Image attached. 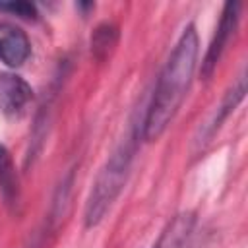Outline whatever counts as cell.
<instances>
[{
    "instance_id": "1",
    "label": "cell",
    "mask_w": 248,
    "mask_h": 248,
    "mask_svg": "<svg viewBox=\"0 0 248 248\" xmlns=\"http://www.w3.org/2000/svg\"><path fill=\"white\" fill-rule=\"evenodd\" d=\"M196 62H198V31L194 23H190L184 27L165 68L159 74V79L141 126L143 140L155 141L169 128L170 120L178 112L182 99L190 87Z\"/></svg>"
},
{
    "instance_id": "2",
    "label": "cell",
    "mask_w": 248,
    "mask_h": 248,
    "mask_svg": "<svg viewBox=\"0 0 248 248\" xmlns=\"http://www.w3.org/2000/svg\"><path fill=\"white\" fill-rule=\"evenodd\" d=\"M136 140H138L136 134H132L128 140H124L101 167V170L91 186V192L87 196V202H85L83 221H85L87 229L99 225L105 219V215L112 207L114 200L122 192L126 178L130 174L134 153H136Z\"/></svg>"
},
{
    "instance_id": "3",
    "label": "cell",
    "mask_w": 248,
    "mask_h": 248,
    "mask_svg": "<svg viewBox=\"0 0 248 248\" xmlns=\"http://www.w3.org/2000/svg\"><path fill=\"white\" fill-rule=\"evenodd\" d=\"M238 19H240V2H227L225 8H223V14H221V19H219V25L215 29V35L209 43V48L203 56V62H202V78L203 79H209L231 41V37L234 35L236 27H238Z\"/></svg>"
},
{
    "instance_id": "4",
    "label": "cell",
    "mask_w": 248,
    "mask_h": 248,
    "mask_svg": "<svg viewBox=\"0 0 248 248\" xmlns=\"http://www.w3.org/2000/svg\"><path fill=\"white\" fill-rule=\"evenodd\" d=\"M33 99V89L31 85L10 72L0 74V110L8 116H16L23 112V108L29 105Z\"/></svg>"
},
{
    "instance_id": "5",
    "label": "cell",
    "mask_w": 248,
    "mask_h": 248,
    "mask_svg": "<svg viewBox=\"0 0 248 248\" xmlns=\"http://www.w3.org/2000/svg\"><path fill=\"white\" fill-rule=\"evenodd\" d=\"M31 54V43L23 29L12 23H0V62L19 68Z\"/></svg>"
},
{
    "instance_id": "6",
    "label": "cell",
    "mask_w": 248,
    "mask_h": 248,
    "mask_svg": "<svg viewBox=\"0 0 248 248\" xmlns=\"http://www.w3.org/2000/svg\"><path fill=\"white\" fill-rule=\"evenodd\" d=\"M0 192L2 198L10 207L17 205L19 202V180L16 172V165L12 159V153L6 145L0 143Z\"/></svg>"
},
{
    "instance_id": "7",
    "label": "cell",
    "mask_w": 248,
    "mask_h": 248,
    "mask_svg": "<svg viewBox=\"0 0 248 248\" xmlns=\"http://www.w3.org/2000/svg\"><path fill=\"white\" fill-rule=\"evenodd\" d=\"M118 43V27L114 23H101L91 35V54L97 60H105Z\"/></svg>"
},
{
    "instance_id": "8",
    "label": "cell",
    "mask_w": 248,
    "mask_h": 248,
    "mask_svg": "<svg viewBox=\"0 0 248 248\" xmlns=\"http://www.w3.org/2000/svg\"><path fill=\"white\" fill-rule=\"evenodd\" d=\"M244 93H246V79H244V76H240V78L232 83V87L227 91V95H225L223 103L219 105L217 114H215V118H213V120H211V124H209V132H207V136H211V134L221 126V122L231 114V110H234V107L242 101Z\"/></svg>"
},
{
    "instance_id": "9",
    "label": "cell",
    "mask_w": 248,
    "mask_h": 248,
    "mask_svg": "<svg viewBox=\"0 0 248 248\" xmlns=\"http://www.w3.org/2000/svg\"><path fill=\"white\" fill-rule=\"evenodd\" d=\"M0 10L12 12L23 19H35L37 17V8L31 2H4V4H0Z\"/></svg>"
}]
</instances>
